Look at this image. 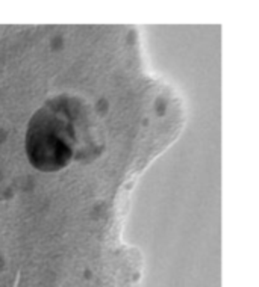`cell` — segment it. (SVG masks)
<instances>
[{"mask_svg":"<svg viewBox=\"0 0 259 287\" xmlns=\"http://www.w3.org/2000/svg\"><path fill=\"white\" fill-rule=\"evenodd\" d=\"M78 106L55 99L38 109L26 130V154L32 166L55 173L70 163L78 142Z\"/></svg>","mask_w":259,"mask_h":287,"instance_id":"obj_1","label":"cell"}]
</instances>
